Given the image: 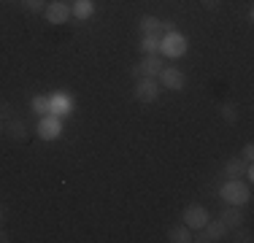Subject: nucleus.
Segmentation results:
<instances>
[{
    "label": "nucleus",
    "mask_w": 254,
    "mask_h": 243,
    "mask_svg": "<svg viewBox=\"0 0 254 243\" xmlns=\"http://www.w3.org/2000/svg\"><path fill=\"white\" fill-rule=\"evenodd\" d=\"M157 49H160V38H157V35H143L141 52H143V54H154Z\"/></svg>",
    "instance_id": "nucleus-17"
},
{
    "label": "nucleus",
    "mask_w": 254,
    "mask_h": 243,
    "mask_svg": "<svg viewBox=\"0 0 254 243\" xmlns=\"http://www.w3.org/2000/svg\"><path fill=\"white\" fill-rule=\"evenodd\" d=\"M244 173H246V162L241 160V157H233V160L225 162V176L227 179H241Z\"/></svg>",
    "instance_id": "nucleus-11"
},
{
    "label": "nucleus",
    "mask_w": 254,
    "mask_h": 243,
    "mask_svg": "<svg viewBox=\"0 0 254 243\" xmlns=\"http://www.w3.org/2000/svg\"><path fill=\"white\" fill-rule=\"evenodd\" d=\"M135 100L141 103H154L157 97H160V84H157V78H138L135 84Z\"/></svg>",
    "instance_id": "nucleus-4"
},
{
    "label": "nucleus",
    "mask_w": 254,
    "mask_h": 243,
    "mask_svg": "<svg viewBox=\"0 0 254 243\" xmlns=\"http://www.w3.org/2000/svg\"><path fill=\"white\" fill-rule=\"evenodd\" d=\"M22 5H25V11H30V14H38V11L46 8L44 0H22Z\"/></svg>",
    "instance_id": "nucleus-20"
},
{
    "label": "nucleus",
    "mask_w": 254,
    "mask_h": 243,
    "mask_svg": "<svg viewBox=\"0 0 254 243\" xmlns=\"http://www.w3.org/2000/svg\"><path fill=\"white\" fill-rule=\"evenodd\" d=\"M60 130H63V127H60V119H57V117H46V114H44V119L38 122V135L46 138V141L57 138Z\"/></svg>",
    "instance_id": "nucleus-9"
},
{
    "label": "nucleus",
    "mask_w": 254,
    "mask_h": 243,
    "mask_svg": "<svg viewBox=\"0 0 254 243\" xmlns=\"http://www.w3.org/2000/svg\"><path fill=\"white\" fill-rule=\"evenodd\" d=\"M200 230H203V233L192 235V241H200V243H205V241H222V238H225V233H227V227L222 222H205Z\"/></svg>",
    "instance_id": "nucleus-7"
},
{
    "label": "nucleus",
    "mask_w": 254,
    "mask_h": 243,
    "mask_svg": "<svg viewBox=\"0 0 254 243\" xmlns=\"http://www.w3.org/2000/svg\"><path fill=\"white\" fill-rule=\"evenodd\" d=\"M49 111H54L57 117H63V114L70 111V100L65 95H54L52 100H49Z\"/></svg>",
    "instance_id": "nucleus-14"
},
{
    "label": "nucleus",
    "mask_w": 254,
    "mask_h": 243,
    "mask_svg": "<svg viewBox=\"0 0 254 243\" xmlns=\"http://www.w3.org/2000/svg\"><path fill=\"white\" fill-rule=\"evenodd\" d=\"M33 111L35 114H49V97H33Z\"/></svg>",
    "instance_id": "nucleus-19"
},
{
    "label": "nucleus",
    "mask_w": 254,
    "mask_h": 243,
    "mask_svg": "<svg viewBox=\"0 0 254 243\" xmlns=\"http://www.w3.org/2000/svg\"><path fill=\"white\" fill-rule=\"evenodd\" d=\"M3 219H5V208L0 205V224H3Z\"/></svg>",
    "instance_id": "nucleus-27"
},
{
    "label": "nucleus",
    "mask_w": 254,
    "mask_h": 243,
    "mask_svg": "<svg viewBox=\"0 0 254 243\" xmlns=\"http://www.w3.org/2000/svg\"><path fill=\"white\" fill-rule=\"evenodd\" d=\"M168 241H171V243H190L192 241V230L187 227V224L171 227V230H168Z\"/></svg>",
    "instance_id": "nucleus-12"
},
{
    "label": "nucleus",
    "mask_w": 254,
    "mask_h": 243,
    "mask_svg": "<svg viewBox=\"0 0 254 243\" xmlns=\"http://www.w3.org/2000/svg\"><path fill=\"white\" fill-rule=\"evenodd\" d=\"M157 27H160V19L152 14H146V16H141V33L143 35H157Z\"/></svg>",
    "instance_id": "nucleus-16"
},
{
    "label": "nucleus",
    "mask_w": 254,
    "mask_h": 243,
    "mask_svg": "<svg viewBox=\"0 0 254 243\" xmlns=\"http://www.w3.org/2000/svg\"><path fill=\"white\" fill-rule=\"evenodd\" d=\"M0 132H5V127H3V122H0Z\"/></svg>",
    "instance_id": "nucleus-28"
},
{
    "label": "nucleus",
    "mask_w": 254,
    "mask_h": 243,
    "mask_svg": "<svg viewBox=\"0 0 254 243\" xmlns=\"http://www.w3.org/2000/svg\"><path fill=\"white\" fill-rule=\"evenodd\" d=\"M233 241H241V243H249V241H252V233H249V230H241V233L235 235Z\"/></svg>",
    "instance_id": "nucleus-24"
},
{
    "label": "nucleus",
    "mask_w": 254,
    "mask_h": 243,
    "mask_svg": "<svg viewBox=\"0 0 254 243\" xmlns=\"http://www.w3.org/2000/svg\"><path fill=\"white\" fill-rule=\"evenodd\" d=\"M0 119H11V103H0Z\"/></svg>",
    "instance_id": "nucleus-23"
},
{
    "label": "nucleus",
    "mask_w": 254,
    "mask_h": 243,
    "mask_svg": "<svg viewBox=\"0 0 254 243\" xmlns=\"http://www.w3.org/2000/svg\"><path fill=\"white\" fill-rule=\"evenodd\" d=\"M5 241H11V238H8V235H5V233H3V230H0V243H5Z\"/></svg>",
    "instance_id": "nucleus-26"
},
{
    "label": "nucleus",
    "mask_w": 254,
    "mask_h": 243,
    "mask_svg": "<svg viewBox=\"0 0 254 243\" xmlns=\"http://www.w3.org/2000/svg\"><path fill=\"white\" fill-rule=\"evenodd\" d=\"M241 160H244L246 165H252V160H254V146H252V143L244 146V151H241Z\"/></svg>",
    "instance_id": "nucleus-22"
},
{
    "label": "nucleus",
    "mask_w": 254,
    "mask_h": 243,
    "mask_svg": "<svg viewBox=\"0 0 254 243\" xmlns=\"http://www.w3.org/2000/svg\"><path fill=\"white\" fill-rule=\"evenodd\" d=\"M219 197L227 205H244V203H249V186L241 184L238 179H227V184H222V189H219Z\"/></svg>",
    "instance_id": "nucleus-1"
},
{
    "label": "nucleus",
    "mask_w": 254,
    "mask_h": 243,
    "mask_svg": "<svg viewBox=\"0 0 254 243\" xmlns=\"http://www.w3.org/2000/svg\"><path fill=\"white\" fill-rule=\"evenodd\" d=\"M219 222L225 224L227 230H238L241 222H244V214H241V205H227L225 211H222Z\"/></svg>",
    "instance_id": "nucleus-10"
},
{
    "label": "nucleus",
    "mask_w": 254,
    "mask_h": 243,
    "mask_svg": "<svg viewBox=\"0 0 254 243\" xmlns=\"http://www.w3.org/2000/svg\"><path fill=\"white\" fill-rule=\"evenodd\" d=\"M162 68H165V65H162V60L157 57V54H146V57H143L138 65H132L130 73L135 78H157Z\"/></svg>",
    "instance_id": "nucleus-2"
},
{
    "label": "nucleus",
    "mask_w": 254,
    "mask_h": 243,
    "mask_svg": "<svg viewBox=\"0 0 254 243\" xmlns=\"http://www.w3.org/2000/svg\"><path fill=\"white\" fill-rule=\"evenodd\" d=\"M160 52L165 57H181L187 52V38L181 33H171V35H162L160 38Z\"/></svg>",
    "instance_id": "nucleus-3"
},
{
    "label": "nucleus",
    "mask_w": 254,
    "mask_h": 243,
    "mask_svg": "<svg viewBox=\"0 0 254 243\" xmlns=\"http://www.w3.org/2000/svg\"><path fill=\"white\" fill-rule=\"evenodd\" d=\"M92 11H95L92 0H76V8L70 11V14H76L78 19H89V16H92Z\"/></svg>",
    "instance_id": "nucleus-15"
},
{
    "label": "nucleus",
    "mask_w": 254,
    "mask_h": 243,
    "mask_svg": "<svg viewBox=\"0 0 254 243\" xmlns=\"http://www.w3.org/2000/svg\"><path fill=\"white\" fill-rule=\"evenodd\" d=\"M44 16H46V22H52V24H63V22L70 19V8L65 3H60V0H54V3H49L44 8Z\"/></svg>",
    "instance_id": "nucleus-8"
},
{
    "label": "nucleus",
    "mask_w": 254,
    "mask_h": 243,
    "mask_svg": "<svg viewBox=\"0 0 254 243\" xmlns=\"http://www.w3.org/2000/svg\"><path fill=\"white\" fill-rule=\"evenodd\" d=\"M181 216H184V224H187L190 230H200L203 224L208 222V211H205L203 205H195V203L187 205L184 214H181Z\"/></svg>",
    "instance_id": "nucleus-5"
},
{
    "label": "nucleus",
    "mask_w": 254,
    "mask_h": 243,
    "mask_svg": "<svg viewBox=\"0 0 254 243\" xmlns=\"http://www.w3.org/2000/svg\"><path fill=\"white\" fill-rule=\"evenodd\" d=\"M219 3H222V0H200V5H203V8H211V11H214V8H219Z\"/></svg>",
    "instance_id": "nucleus-25"
},
{
    "label": "nucleus",
    "mask_w": 254,
    "mask_h": 243,
    "mask_svg": "<svg viewBox=\"0 0 254 243\" xmlns=\"http://www.w3.org/2000/svg\"><path fill=\"white\" fill-rule=\"evenodd\" d=\"M5 132H8V138H14V141H25V138H27L25 122H19V119H14V117H11L8 124H5Z\"/></svg>",
    "instance_id": "nucleus-13"
},
{
    "label": "nucleus",
    "mask_w": 254,
    "mask_h": 243,
    "mask_svg": "<svg viewBox=\"0 0 254 243\" xmlns=\"http://www.w3.org/2000/svg\"><path fill=\"white\" fill-rule=\"evenodd\" d=\"M219 114H222V119H225V122H230V124H233V122H238V111H235L233 103H222Z\"/></svg>",
    "instance_id": "nucleus-18"
},
{
    "label": "nucleus",
    "mask_w": 254,
    "mask_h": 243,
    "mask_svg": "<svg viewBox=\"0 0 254 243\" xmlns=\"http://www.w3.org/2000/svg\"><path fill=\"white\" fill-rule=\"evenodd\" d=\"M171 33H176V24H173V22H160V27H157V38L171 35Z\"/></svg>",
    "instance_id": "nucleus-21"
},
{
    "label": "nucleus",
    "mask_w": 254,
    "mask_h": 243,
    "mask_svg": "<svg viewBox=\"0 0 254 243\" xmlns=\"http://www.w3.org/2000/svg\"><path fill=\"white\" fill-rule=\"evenodd\" d=\"M157 78H160L162 87L176 89V92H179V89H184V84H187V76H184V73H181L179 68H162Z\"/></svg>",
    "instance_id": "nucleus-6"
}]
</instances>
